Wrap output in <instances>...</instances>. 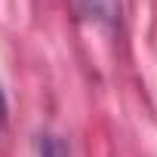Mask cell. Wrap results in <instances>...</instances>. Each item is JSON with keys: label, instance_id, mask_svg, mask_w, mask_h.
Returning <instances> with one entry per match:
<instances>
[{"label": "cell", "instance_id": "3957f363", "mask_svg": "<svg viewBox=\"0 0 157 157\" xmlns=\"http://www.w3.org/2000/svg\"><path fill=\"white\" fill-rule=\"evenodd\" d=\"M6 123V96H3V90H0V126Z\"/></svg>", "mask_w": 157, "mask_h": 157}, {"label": "cell", "instance_id": "7a4b0ae2", "mask_svg": "<svg viewBox=\"0 0 157 157\" xmlns=\"http://www.w3.org/2000/svg\"><path fill=\"white\" fill-rule=\"evenodd\" d=\"M37 157H71L68 145L59 139V136H40L37 142Z\"/></svg>", "mask_w": 157, "mask_h": 157}, {"label": "cell", "instance_id": "6da1fadb", "mask_svg": "<svg viewBox=\"0 0 157 157\" xmlns=\"http://www.w3.org/2000/svg\"><path fill=\"white\" fill-rule=\"evenodd\" d=\"M80 6H83V13L90 19L105 22V25L120 19V0H80Z\"/></svg>", "mask_w": 157, "mask_h": 157}]
</instances>
